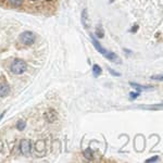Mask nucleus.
Listing matches in <instances>:
<instances>
[{
    "label": "nucleus",
    "instance_id": "f257e3e1",
    "mask_svg": "<svg viewBox=\"0 0 163 163\" xmlns=\"http://www.w3.org/2000/svg\"><path fill=\"white\" fill-rule=\"evenodd\" d=\"M11 72L15 75H21L23 74L26 70H27V63L22 59H15L10 65Z\"/></svg>",
    "mask_w": 163,
    "mask_h": 163
},
{
    "label": "nucleus",
    "instance_id": "f03ea898",
    "mask_svg": "<svg viewBox=\"0 0 163 163\" xmlns=\"http://www.w3.org/2000/svg\"><path fill=\"white\" fill-rule=\"evenodd\" d=\"M36 40V34L31 32V31H25L19 36V41L25 46H31L35 43Z\"/></svg>",
    "mask_w": 163,
    "mask_h": 163
},
{
    "label": "nucleus",
    "instance_id": "7ed1b4c3",
    "mask_svg": "<svg viewBox=\"0 0 163 163\" xmlns=\"http://www.w3.org/2000/svg\"><path fill=\"white\" fill-rule=\"evenodd\" d=\"M32 150V142L29 139H22L20 142V151L23 156H29Z\"/></svg>",
    "mask_w": 163,
    "mask_h": 163
},
{
    "label": "nucleus",
    "instance_id": "20e7f679",
    "mask_svg": "<svg viewBox=\"0 0 163 163\" xmlns=\"http://www.w3.org/2000/svg\"><path fill=\"white\" fill-rule=\"evenodd\" d=\"M44 117H45V119H46V121L48 123H53V122H56L58 119L57 112L53 110V109H48V110L45 112Z\"/></svg>",
    "mask_w": 163,
    "mask_h": 163
},
{
    "label": "nucleus",
    "instance_id": "39448f33",
    "mask_svg": "<svg viewBox=\"0 0 163 163\" xmlns=\"http://www.w3.org/2000/svg\"><path fill=\"white\" fill-rule=\"evenodd\" d=\"M11 92V88L7 82H0V97H7Z\"/></svg>",
    "mask_w": 163,
    "mask_h": 163
},
{
    "label": "nucleus",
    "instance_id": "423d86ee",
    "mask_svg": "<svg viewBox=\"0 0 163 163\" xmlns=\"http://www.w3.org/2000/svg\"><path fill=\"white\" fill-rule=\"evenodd\" d=\"M81 21H82V24L84 25V27H85V29H88L89 27V16H88L87 9H84V10L82 11Z\"/></svg>",
    "mask_w": 163,
    "mask_h": 163
},
{
    "label": "nucleus",
    "instance_id": "0eeeda50",
    "mask_svg": "<svg viewBox=\"0 0 163 163\" xmlns=\"http://www.w3.org/2000/svg\"><path fill=\"white\" fill-rule=\"evenodd\" d=\"M90 37H92V45H94V47L96 48V50L98 51V52H100L101 54H104V53L107 52V50L103 48L101 45L99 44V41L97 40L95 37H94V35H90Z\"/></svg>",
    "mask_w": 163,
    "mask_h": 163
},
{
    "label": "nucleus",
    "instance_id": "6e6552de",
    "mask_svg": "<svg viewBox=\"0 0 163 163\" xmlns=\"http://www.w3.org/2000/svg\"><path fill=\"white\" fill-rule=\"evenodd\" d=\"M103 56H104L108 60L112 61V62H120V59H119V57H117V53L112 52V51H107Z\"/></svg>",
    "mask_w": 163,
    "mask_h": 163
},
{
    "label": "nucleus",
    "instance_id": "1a4fd4ad",
    "mask_svg": "<svg viewBox=\"0 0 163 163\" xmlns=\"http://www.w3.org/2000/svg\"><path fill=\"white\" fill-rule=\"evenodd\" d=\"M131 84V86L133 87V88H135L137 92H142V90H150V89H152L153 87H148V86H142L139 85V84H136V83H129Z\"/></svg>",
    "mask_w": 163,
    "mask_h": 163
},
{
    "label": "nucleus",
    "instance_id": "9d476101",
    "mask_svg": "<svg viewBox=\"0 0 163 163\" xmlns=\"http://www.w3.org/2000/svg\"><path fill=\"white\" fill-rule=\"evenodd\" d=\"M23 2H24V0H8V4L14 8L21 7L22 4H23Z\"/></svg>",
    "mask_w": 163,
    "mask_h": 163
},
{
    "label": "nucleus",
    "instance_id": "9b49d317",
    "mask_svg": "<svg viewBox=\"0 0 163 163\" xmlns=\"http://www.w3.org/2000/svg\"><path fill=\"white\" fill-rule=\"evenodd\" d=\"M101 72H102V70H101V67L98 64H94L92 65V74H94L95 77H98L101 74Z\"/></svg>",
    "mask_w": 163,
    "mask_h": 163
},
{
    "label": "nucleus",
    "instance_id": "f8f14e48",
    "mask_svg": "<svg viewBox=\"0 0 163 163\" xmlns=\"http://www.w3.org/2000/svg\"><path fill=\"white\" fill-rule=\"evenodd\" d=\"M84 157L87 160H92L94 159V151L90 148H87L84 150Z\"/></svg>",
    "mask_w": 163,
    "mask_h": 163
},
{
    "label": "nucleus",
    "instance_id": "ddd939ff",
    "mask_svg": "<svg viewBox=\"0 0 163 163\" xmlns=\"http://www.w3.org/2000/svg\"><path fill=\"white\" fill-rule=\"evenodd\" d=\"M25 127H26V121L19 120L18 123H16V128H18L19 131H24Z\"/></svg>",
    "mask_w": 163,
    "mask_h": 163
},
{
    "label": "nucleus",
    "instance_id": "4468645a",
    "mask_svg": "<svg viewBox=\"0 0 163 163\" xmlns=\"http://www.w3.org/2000/svg\"><path fill=\"white\" fill-rule=\"evenodd\" d=\"M96 36L98 38H102L103 36H104V31H103V29L101 26H98L96 29Z\"/></svg>",
    "mask_w": 163,
    "mask_h": 163
},
{
    "label": "nucleus",
    "instance_id": "2eb2a0df",
    "mask_svg": "<svg viewBox=\"0 0 163 163\" xmlns=\"http://www.w3.org/2000/svg\"><path fill=\"white\" fill-rule=\"evenodd\" d=\"M139 96V92H131L129 94V98H131L132 100H134V99H136L137 97Z\"/></svg>",
    "mask_w": 163,
    "mask_h": 163
},
{
    "label": "nucleus",
    "instance_id": "dca6fc26",
    "mask_svg": "<svg viewBox=\"0 0 163 163\" xmlns=\"http://www.w3.org/2000/svg\"><path fill=\"white\" fill-rule=\"evenodd\" d=\"M158 159H159L158 156H154V157H152V158H150V159H147V162H154V161H157Z\"/></svg>",
    "mask_w": 163,
    "mask_h": 163
},
{
    "label": "nucleus",
    "instance_id": "f3484780",
    "mask_svg": "<svg viewBox=\"0 0 163 163\" xmlns=\"http://www.w3.org/2000/svg\"><path fill=\"white\" fill-rule=\"evenodd\" d=\"M108 70H109V72H110L111 74L112 75H114V76H120V73H117V72H115V71H113V70H112V69H108Z\"/></svg>",
    "mask_w": 163,
    "mask_h": 163
},
{
    "label": "nucleus",
    "instance_id": "a211bd4d",
    "mask_svg": "<svg viewBox=\"0 0 163 163\" xmlns=\"http://www.w3.org/2000/svg\"><path fill=\"white\" fill-rule=\"evenodd\" d=\"M137 29H138V25H134V27L131 29V32L132 33H135V32H137Z\"/></svg>",
    "mask_w": 163,
    "mask_h": 163
},
{
    "label": "nucleus",
    "instance_id": "6ab92c4d",
    "mask_svg": "<svg viewBox=\"0 0 163 163\" xmlns=\"http://www.w3.org/2000/svg\"><path fill=\"white\" fill-rule=\"evenodd\" d=\"M4 113H6V111H4V112H2V114H1V115H0V120H1V119H2V117H4Z\"/></svg>",
    "mask_w": 163,
    "mask_h": 163
},
{
    "label": "nucleus",
    "instance_id": "aec40b11",
    "mask_svg": "<svg viewBox=\"0 0 163 163\" xmlns=\"http://www.w3.org/2000/svg\"><path fill=\"white\" fill-rule=\"evenodd\" d=\"M31 2H36V1H38V0H29Z\"/></svg>",
    "mask_w": 163,
    "mask_h": 163
},
{
    "label": "nucleus",
    "instance_id": "412c9836",
    "mask_svg": "<svg viewBox=\"0 0 163 163\" xmlns=\"http://www.w3.org/2000/svg\"><path fill=\"white\" fill-rule=\"evenodd\" d=\"M45 1H48V2H49V1H52V0H45Z\"/></svg>",
    "mask_w": 163,
    "mask_h": 163
}]
</instances>
